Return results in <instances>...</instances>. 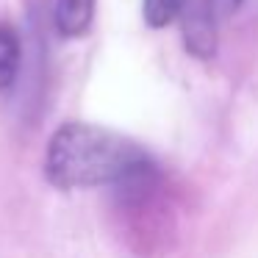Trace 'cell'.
I'll return each mask as SVG.
<instances>
[{
    "label": "cell",
    "instance_id": "cell-1",
    "mask_svg": "<svg viewBox=\"0 0 258 258\" xmlns=\"http://www.w3.org/2000/svg\"><path fill=\"white\" fill-rule=\"evenodd\" d=\"M45 175L58 189L119 186L125 195H145L158 178L156 164L136 142L86 122H67L53 134Z\"/></svg>",
    "mask_w": 258,
    "mask_h": 258
},
{
    "label": "cell",
    "instance_id": "cell-2",
    "mask_svg": "<svg viewBox=\"0 0 258 258\" xmlns=\"http://www.w3.org/2000/svg\"><path fill=\"white\" fill-rule=\"evenodd\" d=\"M178 17L183 23L186 50H191L197 58H211L217 50V20H214V14L200 0H183Z\"/></svg>",
    "mask_w": 258,
    "mask_h": 258
},
{
    "label": "cell",
    "instance_id": "cell-3",
    "mask_svg": "<svg viewBox=\"0 0 258 258\" xmlns=\"http://www.w3.org/2000/svg\"><path fill=\"white\" fill-rule=\"evenodd\" d=\"M95 17V0H56V28L64 36H84Z\"/></svg>",
    "mask_w": 258,
    "mask_h": 258
},
{
    "label": "cell",
    "instance_id": "cell-4",
    "mask_svg": "<svg viewBox=\"0 0 258 258\" xmlns=\"http://www.w3.org/2000/svg\"><path fill=\"white\" fill-rule=\"evenodd\" d=\"M20 58H23V47H20L17 31L0 25V89H9L17 81Z\"/></svg>",
    "mask_w": 258,
    "mask_h": 258
},
{
    "label": "cell",
    "instance_id": "cell-5",
    "mask_svg": "<svg viewBox=\"0 0 258 258\" xmlns=\"http://www.w3.org/2000/svg\"><path fill=\"white\" fill-rule=\"evenodd\" d=\"M183 0H142V17L150 28H164L180 14Z\"/></svg>",
    "mask_w": 258,
    "mask_h": 258
},
{
    "label": "cell",
    "instance_id": "cell-6",
    "mask_svg": "<svg viewBox=\"0 0 258 258\" xmlns=\"http://www.w3.org/2000/svg\"><path fill=\"white\" fill-rule=\"evenodd\" d=\"M203 6L214 14V20H225L241 6V0H200Z\"/></svg>",
    "mask_w": 258,
    "mask_h": 258
}]
</instances>
